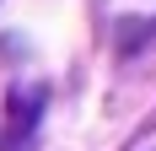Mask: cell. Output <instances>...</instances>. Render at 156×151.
I'll list each match as a JSON object with an SVG mask.
<instances>
[{
	"mask_svg": "<svg viewBox=\"0 0 156 151\" xmlns=\"http://www.w3.org/2000/svg\"><path fill=\"white\" fill-rule=\"evenodd\" d=\"M43 103H48V87H11L5 97V130H0V151H27L32 146V130L43 119Z\"/></svg>",
	"mask_w": 156,
	"mask_h": 151,
	"instance_id": "6da1fadb",
	"label": "cell"
}]
</instances>
